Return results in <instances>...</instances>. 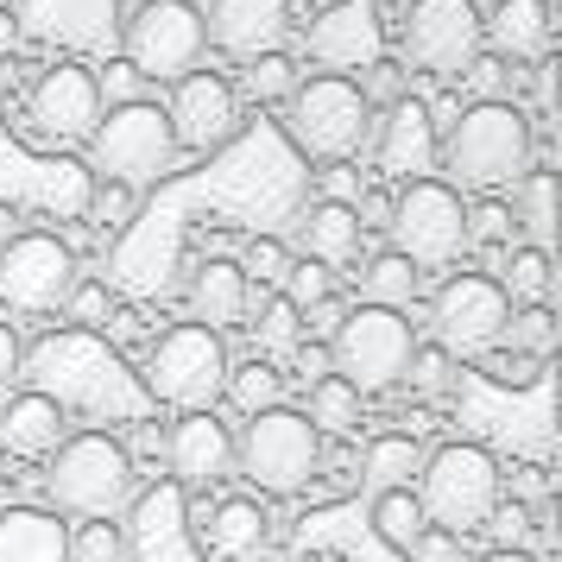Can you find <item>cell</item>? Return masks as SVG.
Segmentation results:
<instances>
[{"label":"cell","instance_id":"cell-1","mask_svg":"<svg viewBox=\"0 0 562 562\" xmlns=\"http://www.w3.org/2000/svg\"><path fill=\"white\" fill-rule=\"evenodd\" d=\"M20 380H32V392L57 398L64 411H82L95 424H139L153 411V392L95 329H57L20 348Z\"/></svg>","mask_w":562,"mask_h":562},{"label":"cell","instance_id":"cell-2","mask_svg":"<svg viewBox=\"0 0 562 562\" xmlns=\"http://www.w3.org/2000/svg\"><path fill=\"white\" fill-rule=\"evenodd\" d=\"M537 139H531V121L506 102V95H486V102L461 108L449 139H442V158L456 183L468 190H493V183H518V171L531 165Z\"/></svg>","mask_w":562,"mask_h":562},{"label":"cell","instance_id":"cell-3","mask_svg":"<svg viewBox=\"0 0 562 562\" xmlns=\"http://www.w3.org/2000/svg\"><path fill=\"white\" fill-rule=\"evenodd\" d=\"M373 114L380 108L360 95L355 77H323L297 82L284 95V127H291V146L310 158V165H329V158H360L367 133H373Z\"/></svg>","mask_w":562,"mask_h":562},{"label":"cell","instance_id":"cell-4","mask_svg":"<svg viewBox=\"0 0 562 562\" xmlns=\"http://www.w3.org/2000/svg\"><path fill=\"white\" fill-rule=\"evenodd\" d=\"M234 468L259 486V493H304L323 468V430L310 424L304 411L266 405L247 417V430L234 442Z\"/></svg>","mask_w":562,"mask_h":562},{"label":"cell","instance_id":"cell-5","mask_svg":"<svg viewBox=\"0 0 562 562\" xmlns=\"http://www.w3.org/2000/svg\"><path fill=\"white\" fill-rule=\"evenodd\" d=\"M45 493H52L64 512H82V518H114V512L133 499V456H127V442H114L108 430L64 436V442L52 449Z\"/></svg>","mask_w":562,"mask_h":562},{"label":"cell","instance_id":"cell-6","mask_svg":"<svg viewBox=\"0 0 562 562\" xmlns=\"http://www.w3.org/2000/svg\"><path fill=\"white\" fill-rule=\"evenodd\" d=\"M417 506L424 518H436L442 531H481L486 512L499 506V461L486 456L481 442H442L436 456L417 461Z\"/></svg>","mask_w":562,"mask_h":562},{"label":"cell","instance_id":"cell-7","mask_svg":"<svg viewBox=\"0 0 562 562\" xmlns=\"http://www.w3.org/2000/svg\"><path fill=\"white\" fill-rule=\"evenodd\" d=\"M222 380H228V348H222V329H209V323L165 329L153 341V355H146V373H139L153 405H178V411L215 405Z\"/></svg>","mask_w":562,"mask_h":562},{"label":"cell","instance_id":"cell-8","mask_svg":"<svg viewBox=\"0 0 562 562\" xmlns=\"http://www.w3.org/2000/svg\"><path fill=\"white\" fill-rule=\"evenodd\" d=\"M89 165L121 183H158L178 165V133L165 121V108L146 102V95L121 102V108H102V121L89 133Z\"/></svg>","mask_w":562,"mask_h":562},{"label":"cell","instance_id":"cell-9","mask_svg":"<svg viewBox=\"0 0 562 562\" xmlns=\"http://www.w3.org/2000/svg\"><path fill=\"white\" fill-rule=\"evenodd\" d=\"M456 398H461V417L481 436H493V442H506V449L531 461H550V373H537L512 398H506V380H493V373H456Z\"/></svg>","mask_w":562,"mask_h":562},{"label":"cell","instance_id":"cell-10","mask_svg":"<svg viewBox=\"0 0 562 562\" xmlns=\"http://www.w3.org/2000/svg\"><path fill=\"white\" fill-rule=\"evenodd\" d=\"M385 228L411 266H449L468 247V203L442 178H405V190L385 209Z\"/></svg>","mask_w":562,"mask_h":562},{"label":"cell","instance_id":"cell-11","mask_svg":"<svg viewBox=\"0 0 562 562\" xmlns=\"http://www.w3.org/2000/svg\"><path fill=\"white\" fill-rule=\"evenodd\" d=\"M209 52L203 7L196 0H146L121 32V57L146 82H178L183 70H196Z\"/></svg>","mask_w":562,"mask_h":562},{"label":"cell","instance_id":"cell-12","mask_svg":"<svg viewBox=\"0 0 562 562\" xmlns=\"http://www.w3.org/2000/svg\"><path fill=\"white\" fill-rule=\"evenodd\" d=\"M417 348L411 341V323L398 316V310L385 304H360L348 310L341 323H335V341H329V367L341 373V380L355 385L360 398L367 392H385V385H398V373H405V355Z\"/></svg>","mask_w":562,"mask_h":562},{"label":"cell","instance_id":"cell-13","mask_svg":"<svg viewBox=\"0 0 562 562\" xmlns=\"http://www.w3.org/2000/svg\"><path fill=\"white\" fill-rule=\"evenodd\" d=\"M70 284H77L70 240H57V234H13L0 247V304L7 310H26V316L64 310Z\"/></svg>","mask_w":562,"mask_h":562},{"label":"cell","instance_id":"cell-14","mask_svg":"<svg viewBox=\"0 0 562 562\" xmlns=\"http://www.w3.org/2000/svg\"><path fill=\"white\" fill-rule=\"evenodd\" d=\"M481 52V7L474 0H411L405 64L424 77H461Z\"/></svg>","mask_w":562,"mask_h":562},{"label":"cell","instance_id":"cell-15","mask_svg":"<svg viewBox=\"0 0 562 562\" xmlns=\"http://www.w3.org/2000/svg\"><path fill=\"white\" fill-rule=\"evenodd\" d=\"M506 316H512V297L499 291V279L461 272V279H449L436 291V304H430L436 348H449V355H486V348H499Z\"/></svg>","mask_w":562,"mask_h":562},{"label":"cell","instance_id":"cell-16","mask_svg":"<svg viewBox=\"0 0 562 562\" xmlns=\"http://www.w3.org/2000/svg\"><path fill=\"white\" fill-rule=\"evenodd\" d=\"M304 52L316 70H335V77H360L373 57L385 52V26L373 0H323L304 26Z\"/></svg>","mask_w":562,"mask_h":562},{"label":"cell","instance_id":"cell-17","mask_svg":"<svg viewBox=\"0 0 562 562\" xmlns=\"http://www.w3.org/2000/svg\"><path fill=\"white\" fill-rule=\"evenodd\" d=\"M190 486L183 481H153L146 493H133V512L121 525L127 562H203L190 543Z\"/></svg>","mask_w":562,"mask_h":562},{"label":"cell","instance_id":"cell-18","mask_svg":"<svg viewBox=\"0 0 562 562\" xmlns=\"http://www.w3.org/2000/svg\"><path fill=\"white\" fill-rule=\"evenodd\" d=\"M291 557H335V562H411L405 550H392L373 525L360 499H335V506H310L291 537H284Z\"/></svg>","mask_w":562,"mask_h":562},{"label":"cell","instance_id":"cell-19","mask_svg":"<svg viewBox=\"0 0 562 562\" xmlns=\"http://www.w3.org/2000/svg\"><path fill=\"white\" fill-rule=\"evenodd\" d=\"M165 121L178 133V146H190V153H222L234 139V127H240V95H234L228 77H209L203 64H196V70H183L171 82Z\"/></svg>","mask_w":562,"mask_h":562},{"label":"cell","instance_id":"cell-20","mask_svg":"<svg viewBox=\"0 0 562 562\" xmlns=\"http://www.w3.org/2000/svg\"><path fill=\"white\" fill-rule=\"evenodd\" d=\"M367 146L380 158L385 178H430L436 158H442V127H436V108L424 95H398V102H385V114H373V133H367Z\"/></svg>","mask_w":562,"mask_h":562},{"label":"cell","instance_id":"cell-21","mask_svg":"<svg viewBox=\"0 0 562 562\" xmlns=\"http://www.w3.org/2000/svg\"><path fill=\"white\" fill-rule=\"evenodd\" d=\"M26 108H32V127L45 133V139H57V146L89 139L95 121H102V89H95V70L77 64V57H64V64H52L45 77L32 82Z\"/></svg>","mask_w":562,"mask_h":562},{"label":"cell","instance_id":"cell-22","mask_svg":"<svg viewBox=\"0 0 562 562\" xmlns=\"http://www.w3.org/2000/svg\"><path fill=\"white\" fill-rule=\"evenodd\" d=\"M291 0H209L203 32L215 52H228L234 64H247L259 52H279L291 38Z\"/></svg>","mask_w":562,"mask_h":562},{"label":"cell","instance_id":"cell-23","mask_svg":"<svg viewBox=\"0 0 562 562\" xmlns=\"http://www.w3.org/2000/svg\"><path fill=\"white\" fill-rule=\"evenodd\" d=\"M165 461L183 486H215L234 474V436L215 411H183L178 424L165 430Z\"/></svg>","mask_w":562,"mask_h":562},{"label":"cell","instance_id":"cell-24","mask_svg":"<svg viewBox=\"0 0 562 562\" xmlns=\"http://www.w3.org/2000/svg\"><path fill=\"white\" fill-rule=\"evenodd\" d=\"M550 0H499L493 13H481V38H493V52L506 64H537L550 52Z\"/></svg>","mask_w":562,"mask_h":562},{"label":"cell","instance_id":"cell-25","mask_svg":"<svg viewBox=\"0 0 562 562\" xmlns=\"http://www.w3.org/2000/svg\"><path fill=\"white\" fill-rule=\"evenodd\" d=\"M254 310V279L240 272V259H209L190 279V323H209V329H234L247 323Z\"/></svg>","mask_w":562,"mask_h":562},{"label":"cell","instance_id":"cell-26","mask_svg":"<svg viewBox=\"0 0 562 562\" xmlns=\"http://www.w3.org/2000/svg\"><path fill=\"white\" fill-rule=\"evenodd\" d=\"M57 442H64V405L57 398H45V392L7 398V411H0V449H13V456H52Z\"/></svg>","mask_w":562,"mask_h":562},{"label":"cell","instance_id":"cell-27","mask_svg":"<svg viewBox=\"0 0 562 562\" xmlns=\"http://www.w3.org/2000/svg\"><path fill=\"white\" fill-rule=\"evenodd\" d=\"M0 562H70V531L57 525V512H7L0 518Z\"/></svg>","mask_w":562,"mask_h":562},{"label":"cell","instance_id":"cell-28","mask_svg":"<svg viewBox=\"0 0 562 562\" xmlns=\"http://www.w3.org/2000/svg\"><path fill=\"white\" fill-rule=\"evenodd\" d=\"M203 518H209V525H203L209 550H215L222 562H247V557L266 550V525H272V518H266L259 499H222L215 512L203 506Z\"/></svg>","mask_w":562,"mask_h":562},{"label":"cell","instance_id":"cell-29","mask_svg":"<svg viewBox=\"0 0 562 562\" xmlns=\"http://www.w3.org/2000/svg\"><path fill=\"white\" fill-rule=\"evenodd\" d=\"M304 254L310 259H323V266H348L355 259V247H360V215H355V203H323L304 215Z\"/></svg>","mask_w":562,"mask_h":562},{"label":"cell","instance_id":"cell-30","mask_svg":"<svg viewBox=\"0 0 562 562\" xmlns=\"http://www.w3.org/2000/svg\"><path fill=\"white\" fill-rule=\"evenodd\" d=\"M518 222L531 234V247H557V171H543V165H525L518 171Z\"/></svg>","mask_w":562,"mask_h":562},{"label":"cell","instance_id":"cell-31","mask_svg":"<svg viewBox=\"0 0 562 562\" xmlns=\"http://www.w3.org/2000/svg\"><path fill=\"white\" fill-rule=\"evenodd\" d=\"M417 279H424V266H411V259L392 247V254H373V259H367V272H360V291H367V304L405 310L411 297H417Z\"/></svg>","mask_w":562,"mask_h":562},{"label":"cell","instance_id":"cell-32","mask_svg":"<svg viewBox=\"0 0 562 562\" xmlns=\"http://www.w3.org/2000/svg\"><path fill=\"white\" fill-rule=\"evenodd\" d=\"M417 461H424V449H417L411 436H373V442H367V461H360V481H367V493L411 486Z\"/></svg>","mask_w":562,"mask_h":562},{"label":"cell","instance_id":"cell-33","mask_svg":"<svg viewBox=\"0 0 562 562\" xmlns=\"http://www.w3.org/2000/svg\"><path fill=\"white\" fill-rule=\"evenodd\" d=\"M304 417L316 424V430L348 436V430L360 424V392L329 367V373H316V380H310V411H304Z\"/></svg>","mask_w":562,"mask_h":562},{"label":"cell","instance_id":"cell-34","mask_svg":"<svg viewBox=\"0 0 562 562\" xmlns=\"http://www.w3.org/2000/svg\"><path fill=\"white\" fill-rule=\"evenodd\" d=\"M367 525H373L392 550H411V537L424 531V506H417L411 486H385V493L367 499Z\"/></svg>","mask_w":562,"mask_h":562},{"label":"cell","instance_id":"cell-35","mask_svg":"<svg viewBox=\"0 0 562 562\" xmlns=\"http://www.w3.org/2000/svg\"><path fill=\"white\" fill-rule=\"evenodd\" d=\"M222 392H228L234 405L254 417V411H266V405H279V398H284V373H279V367H272L266 355H254L247 367H228Z\"/></svg>","mask_w":562,"mask_h":562},{"label":"cell","instance_id":"cell-36","mask_svg":"<svg viewBox=\"0 0 562 562\" xmlns=\"http://www.w3.org/2000/svg\"><path fill=\"white\" fill-rule=\"evenodd\" d=\"M499 291H506L512 304H543V297H550V254H543V247H518V254H506V266H499Z\"/></svg>","mask_w":562,"mask_h":562},{"label":"cell","instance_id":"cell-37","mask_svg":"<svg viewBox=\"0 0 562 562\" xmlns=\"http://www.w3.org/2000/svg\"><path fill=\"white\" fill-rule=\"evenodd\" d=\"M499 341H506L512 355L543 360L550 348H557V316H550V304H525V310H512L506 329H499Z\"/></svg>","mask_w":562,"mask_h":562},{"label":"cell","instance_id":"cell-38","mask_svg":"<svg viewBox=\"0 0 562 562\" xmlns=\"http://www.w3.org/2000/svg\"><path fill=\"white\" fill-rule=\"evenodd\" d=\"M284 304H297V316H304L310 304H323V297H335V266H323V259L297 254L291 266H284Z\"/></svg>","mask_w":562,"mask_h":562},{"label":"cell","instance_id":"cell-39","mask_svg":"<svg viewBox=\"0 0 562 562\" xmlns=\"http://www.w3.org/2000/svg\"><path fill=\"white\" fill-rule=\"evenodd\" d=\"M297 82H304L297 77V57H284V52L247 57V95H254V102H284Z\"/></svg>","mask_w":562,"mask_h":562},{"label":"cell","instance_id":"cell-40","mask_svg":"<svg viewBox=\"0 0 562 562\" xmlns=\"http://www.w3.org/2000/svg\"><path fill=\"white\" fill-rule=\"evenodd\" d=\"M398 380H411V392H424V398H442L456 385V355L449 348H411Z\"/></svg>","mask_w":562,"mask_h":562},{"label":"cell","instance_id":"cell-41","mask_svg":"<svg viewBox=\"0 0 562 562\" xmlns=\"http://www.w3.org/2000/svg\"><path fill=\"white\" fill-rule=\"evenodd\" d=\"M259 355H291L297 348V335H304V316H297V304H284V297H272V304H259Z\"/></svg>","mask_w":562,"mask_h":562},{"label":"cell","instance_id":"cell-42","mask_svg":"<svg viewBox=\"0 0 562 562\" xmlns=\"http://www.w3.org/2000/svg\"><path fill=\"white\" fill-rule=\"evenodd\" d=\"M70 562H127L121 525H108V518H95V525H82V531L70 537Z\"/></svg>","mask_w":562,"mask_h":562},{"label":"cell","instance_id":"cell-43","mask_svg":"<svg viewBox=\"0 0 562 562\" xmlns=\"http://www.w3.org/2000/svg\"><path fill=\"white\" fill-rule=\"evenodd\" d=\"M82 209H89V215H95L102 228H127V222H133V209H139V203H133V183L102 178L95 190H89V203H82Z\"/></svg>","mask_w":562,"mask_h":562},{"label":"cell","instance_id":"cell-44","mask_svg":"<svg viewBox=\"0 0 562 562\" xmlns=\"http://www.w3.org/2000/svg\"><path fill=\"white\" fill-rule=\"evenodd\" d=\"M355 82H360V95H367L373 108H385V102H398V95H405V64H385V57H373Z\"/></svg>","mask_w":562,"mask_h":562},{"label":"cell","instance_id":"cell-45","mask_svg":"<svg viewBox=\"0 0 562 562\" xmlns=\"http://www.w3.org/2000/svg\"><path fill=\"white\" fill-rule=\"evenodd\" d=\"M95 89H102V108H121V102H139V89H146V77L133 70L127 57H114L108 70H95Z\"/></svg>","mask_w":562,"mask_h":562},{"label":"cell","instance_id":"cell-46","mask_svg":"<svg viewBox=\"0 0 562 562\" xmlns=\"http://www.w3.org/2000/svg\"><path fill=\"white\" fill-rule=\"evenodd\" d=\"M64 310L77 316V329H95V323H108L114 316V297H108V284H70V297H64Z\"/></svg>","mask_w":562,"mask_h":562},{"label":"cell","instance_id":"cell-47","mask_svg":"<svg viewBox=\"0 0 562 562\" xmlns=\"http://www.w3.org/2000/svg\"><path fill=\"white\" fill-rule=\"evenodd\" d=\"M284 266H291V247H284V240H254V247H247V259H240V272H247V279H259V284H279Z\"/></svg>","mask_w":562,"mask_h":562},{"label":"cell","instance_id":"cell-48","mask_svg":"<svg viewBox=\"0 0 562 562\" xmlns=\"http://www.w3.org/2000/svg\"><path fill=\"white\" fill-rule=\"evenodd\" d=\"M481 531H493V537H499V550H512V543H525V537H531V506H525V499H512V506H493Z\"/></svg>","mask_w":562,"mask_h":562},{"label":"cell","instance_id":"cell-49","mask_svg":"<svg viewBox=\"0 0 562 562\" xmlns=\"http://www.w3.org/2000/svg\"><path fill=\"white\" fill-rule=\"evenodd\" d=\"M411 562H461V537L442 531V525H424V531L411 537Z\"/></svg>","mask_w":562,"mask_h":562},{"label":"cell","instance_id":"cell-50","mask_svg":"<svg viewBox=\"0 0 562 562\" xmlns=\"http://www.w3.org/2000/svg\"><path fill=\"white\" fill-rule=\"evenodd\" d=\"M461 77H474V89H481V102H486V95H499V89H506V57H499V52H474V64H468Z\"/></svg>","mask_w":562,"mask_h":562},{"label":"cell","instance_id":"cell-51","mask_svg":"<svg viewBox=\"0 0 562 562\" xmlns=\"http://www.w3.org/2000/svg\"><path fill=\"white\" fill-rule=\"evenodd\" d=\"M323 190H329V203H348V196L360 190L355 158H329V165H323Z\"/></svg>","mask_w":562,"mask_h":562},{"label":"cell","instance_id":"cell-52","mask_svg":"<svg viewBox=\"0 0 562 562\" xmlns=\"http://www.w3.org/2000/svg\"><path fill=\"white\" fill-rule=\"evenodd\" d=\"M512 215L506 209H468V240H506Z\"/></svg>","mask_w":562,"mask_h":562},{"label":"cell","instance_id":"cell-53","mask_svg":"<svg viewBox=\"0 0 562 562\" xmlns=\"http://www.w3.org/2000/svg\"><path fill=\"white\" fill-rule=\"evenodd\" d=\"M550 95H557V64H550V52L537 57V77H531V102H537V114H550Z\"/></svg>","mask_w":562,"mask_h":562},{"label":"cell","instance_id":"cell-54","mask_svg":"<svg viewBox=\"0 0 562 562\" xmlns=\"http://www.w3.org/2000/svg\"><path fill=\"white\" fill-rule=\"evenodd\" d=\"M20 380V335L0 323V398H7V385Z\"/></svg>","mask_w":562,"mask_h":562},{"label":"cell","instance_id":"cell-55","mask_svg":"<svg viewBox=\"0 0 562 562\" xmlns=\"http://www.w3.org/2000/svg\"><path fill=\"white\" fill-rule=\"evenodd\" d=\"M297 355V373H304V385L316 380V373H329V348H291Z\"/></svg>","mask_w":562,"mask_h":562},{"label":"cell","instance_id":"cell-56","mask_svg":"<svg viewBox=\"0 0 562 562\" xmlns=\"http://www.w3.org/2000/svg\"><path fill=\"white\" fill-rule=\"evenodd\" d=\"M158 449H165L158 424H146V417H139V430H133V449H127V456H158Z\"/></svg>","mask_w":562,"mask_h":562},{"label":"cell","instance_id":"cell-57","mask_svg":"<svg viewBox=\"0 0 562 562\" xmlns=\"http://www.w3.org/2000/svg\"><path fill=\"white\" fill-rule=\"evenodd\" d=\"M20 45V20H13V7H0V57Z\"/></svg>","mask_w":562,"mask_h":562},{"label":"cell","instance_id":"cell-58","mask_svg":"<svg viewBox=\"0 0 562 562\" xmlns=\"http://www.w3.org/2000/svg\"><path fill=\"white\" fill-rule=\"evenodd\" d=\"M481 562H537V557H525V550L512 543V550H493V557H481Z\"/></svg>","mask_w":562,"mask_h":562},{"label":"cell","instance_id":"cell-59","mask_svg":"<svg viewBox=\"0 0 562 562\" xmlns=\"http://www.w3.org/2000/svg\"><path fill=\"white\" fill-rule=\"evenodd\" d=\"M291 7H310V13H316V7H323V0H291Z\"/></svg>","mask_w":562,"mask_h":562},{"label":"cell","instance_id":"cell-60","mask_svg":"<svg viewBox=\"0 0 562 562\" xmlns=\"http://www.w3.org/2000/svg\"><path fill=\"white\" fill-rule=\"evenodd\" d=\"M0 7H13V0H0Z\"/></svg>","mask_w":562,"mask_h":562}]
</instances>
